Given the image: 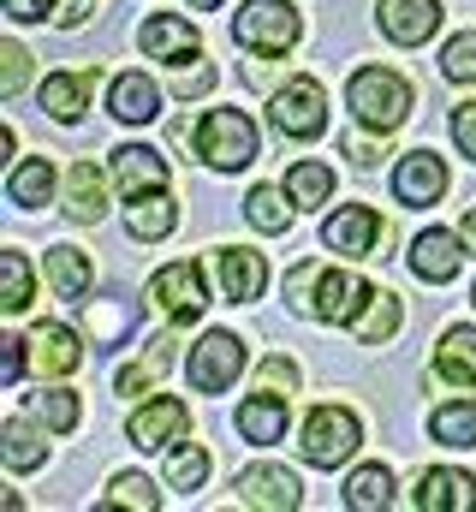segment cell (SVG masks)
<instances>
[{"mask_svg": "<svg viewBox=\"0 0 476 512\" xmlns=\"http://www.w3.org/2000/svg\"><path fill=\"white\" fill-rule=\"evenodd\" d=\"M471 298H476V292H471Z\"/></svg>", "mask_w": 476, "mask_h": 512, "instance_id": "obj_50", "label": "cell"}, {"mask_svg": "<svg viewBox=\"0 0 476 512\" xmlns=\"http://www.w3.org/2000/svg\"><path fill=\"white\" fill-rule=\"evenodd\" d=\"M399 316H405V310H399V292H381V286H375L369 304L357 310V322H352L357 346H387V340L399 334Z\"/></svg>", "mask_w": 476, "mask_h": 512, "instance_id": "obj_28", "label": "cell"}, {"mask_svg": "<svg viewBox=\"0 0 476 512\" xmlns=\"http://www.w3.org/2000/svg\"><path fill=\"white\" fill-rule=\"evenodd\" d=\"M423 512H476V477L471 471H453V465H435L417 477V495Z\"/></svg>", "mask_w": 476, "mask_h": 512, "instance_id": "obj_13", "label": "cell"}, {"mask_svg": "<svg viewBox=\"0 0 476 512\" xmlns=\"http://www.w3.org/2000/svg\"><path fill=\"white\" fill-rule=\"evenodd\" d=\"M6 197H12L18 209H42V203L54 197V161H48V155L18 161V167L6 173Z\"/></svg>", "mask_w": 476, "mask_h": 512, "instance_id": "obj_27", "label": "cell"}, {"mask_svg": "<svg viewBox=\"0 0 476 512\" xmlns=\"http://www.w3.org/2000/svg\"><path fill=\"white\" fill-rule=\"evenodd\" d=\"M346 102H352L357 126L399 131L405 114H411V84L399 72H387V66H363V72H352V84H346Z\"/></svg>", "mask_w": 476, "mask_h": 512, "instance_id": "obj_1", "label": "cell"}, {"mask_svg": "<svg viewBox=\"0 0 476 512\" xmlns=\"http://www.w3.org/2000/svg\"><path fill=\"white\" fill-rule=\"evenodd\" d=\"M191 387L197 393H227L238 382V370H244V340L227 334V328H209L197 346H191Z\"/></svg>", "mask_w": 476, "mask_h": 512, "instance_id": "obj_6", "label": "cell"}, {"mask_svg": "<svg viewBox=\"0 0 476 512\" xmlns=\"http://www.w3.org/2000/svg\"><path fill=\"white\" fill-rule=\"evenodd\" d=\"M429 435L441 447H476V399H453L429 417Z\"/></svg>", "mask_w": 476, "mask_h": 512, "instance_id": "obj_32", "label": "cell"}, {"mask_svg": "<svg viewBox=\"0 0 476 512\" xmlns=\"http://www.w3.org/2000/svg\"><path fill=\"white\" fill-rule=\"evenodd\" d=\"M90 280H96V268H90L84 251H72V245H54V251H48V286H54V298L84 304V298H90Z\"/></svg>", "mask_w": 476, "mask_h": 512, "instance_id": "obj_24", "label": "cell"}, {"mask_svg": "<svg viewBox=\"0 0 476 512\" xmlns=\"http://www.w3.org/2000/svg\"><path fill=\"white\" fill-rule=\"evenodd\" d=\"M137 42H143V54H149V60H173V66L203 54V36H197V24H185V18H173V12H155V18H143Z\"/></svg>", "mask_w": 476, "mask_h": 512, "instance_id": "obj_12", "label": "cell"}, {"mask_svg": "<svg viewBox=\"0 0 476 512\" xmlns=\"http://www.w3.org/2000/svg\"><path fill=\"white\" fill-rule=\"evenodd\" d=\"M453 137H459V149H465V155L476 161V96L453 108Z\"/></svg>", "mask_w": 476, "mask_h": 512, "instance_id": "obj_42", "label": "cell"}, {"mask_svg": "<svg viewBox=\"0 0 476 512\" xmlns=\"http://www.w3.org/2000/svg\"><path fill=\"white\" fill-rule=\"evenodd\" d=\"M238 501L244 507H268V512H286L304 501V483L286 471V465H250V471H238Z\"/></svg>", "mask_w": 476, "mask_h": 512, "instance_id": "obj_11", "label": "cell"}, {"mask_svg": "<svg viewBox=\"0 0 476 512\" xmlns=\"http://www.w3.org/2000/svg\"><path fill=\"white\" fill-rule=\"evenodd\" d=\"M441 191H447V161H441L435 149H411V155L393 167V197H399L405 209H429Z\"/></svg>", "mask_w": 476, "mask_h": 512, "instance_id": "obj_8", "label": "cell"}, {"mask_svg": "<svg viewBox=\"0 0 476 512\" xmlns=\"http://www.w3.org/2000/svg\"><path fill=\"white\" fill-rule=\"evenodd\" d=\"M286 203H292V197H286ZM286 203H280L274 185H256V191L244 197V215H250L256 233H286Z\"/></svg>", "mask_w": 476, "mask_h": 512, "instance_id": "obj_35", "label": "cell"}, {"mask_svg": "<svg viewBox=\"0 0 476 512\" xmlns=\"http://www.w3.org/2000/svg\"><path fill=\"white\" fill-rule=\"evenodd\" d=\"M238 435L250 441V447H274L280 435H286V393H250L244 405H238Z\"/></svg>", "mask_w": 476, "mask_h": 512, "instance_id": "obj_17", "label": "cell"}, {"mask_svg": "<svg viewBox=\"0 0 476 512\" xmlns=\"http://www.w3.org/2000/svg\"><path fill=\"white\" fill-rule=\"evenodd\" d=\"M30 358H36V370H42V376H72V370L84 364V346H78V334H72V328L42 322V328L30 334Z\"/></svg>", "mask_w": 476, "mask_h": 512, "instance_id": "obj_18", "label": "cell"}, {"mask_svg": "<svg viewBox=\"0 0 476 512\" xmlns=\"http://www.w3.org/2000/svg\"><path fill=\"white\" fill-rule=\"evenodd\" d=\"M66 215L84 221V227L108 215V179L96 173V161H72V173H66Z\"/></svg>", "mask_w": 476, "mask_h": 512, "instance_id": "obj_19", "label": "cell"}, {"mask_svg": "<svg viewBox=\"0 0 476 512\" xmlns=\"http://www.w3.org/2000/svg\"><path fill=\"white\" fill-rule=\"evenodd\" d=\"M185 6H203V12H209V6H221V0H185Z\"/></svg>", "mask_w": 476, "mask_h": 512, "instance_id": "obj_49", "label": "cell"}, {"mask_svg": "<svg viewBox=\"0 0 476 512\" xmlns=\"http://www.w3.org/2000/svg\"><path fill=\"white\" fill-rule=\"evenodd\" d=\"M233 36L244 54H256V60H274V54H286L298 36H304V18H298V6H286V0H244L233 18Z\"/></svg>", "mask_w": 476, "mask_h": 512, "instance_id": "obj_2", "label": "cell"}, {"mask_svg": "<svg viewBox=\"0 0 476 512\" xmlns=\"http://www.w3.org/2000/svg\"><path fill=\"white\" fill-rule=\"evenodd\" d=\"M346 155H352L357 167H375V161H381V155H387V131H352V137H346Z\"/></svg>", "mask_w": 476, "mask_h": 512, "instance_id": "obj_41", "label": "cell"}, {"mask_svg": "<svg viewBox=\"0 0 476 512\" xmlns=\"http://www.w3.org/2000/svg\"><path fill=\"white\" fill-rule=\"evenodd\" d=\"M197 155L215 167V173H238L256 161V126L238 114V108H209L197 120Z\"/></svg>", "mask_w": 476, "mask_h": 512, "instance_id": "obj_3", "label": "cell"}, {"mask_svg": "<svg viewBox=\"0 0 476 512\" xmlns=\"http://www.w3.org/2000/svg\"><path fill=\"white\" fill-rule=\"evenodd\" d=\"M203 477H209V453H203V447H173L167 483H173L179 495H191V489H203Z\"/></svg>", "mask_w": 476, "mask_h": 512, "instance_id": "obj_37", "label": "cell"}, {"mask_svg": "<svg viewBox=\"0 0 476 512\" xmlns=\"http://www.w3.org/2000/svg\"><path fill=\"white\" fill-rule=\"evenodd\" d=\"M441 72H447L453 84H476V30H465V36H453V42H447Z\"/></svg>", "mask_w": 476, "mask_h": 512, "instance_id": "obj_38", "label": "cell"}, {"mask_svg": "<svg viewBox=\"0 0 476 512\" xmlns=\"http://www.w3.org/2000/svg\"><path fill=\"white\" fill-rule=\"evenodd\" d=\"M465 239H453V233H423L417 245H411V268L423 274V280H435V286H447L453 274H459V262H465V251H459Z\"/></svg>", "mask_w": 476, "mask_h": 512, "instance_id": "obj_22", "label": "cell"}, {"mask_svg": "<svg viewBox=\"0 0 476 512\" xmlns=\"http://www.w3.org/2000/svg\"><path fill=\"white\" fill-rule=\"evenodd\" d=\"M108 108H114V120H125V126H149L161 114V90L143 72H119L114 90H108Z\"/></svg>", "mask_w": 476, "mask_h": 512, "instance_id": "obj_20", "label": "cell"}, {"mask_svg": "<svg viewBox=\"0 0 476 512\" xmlns=\"http://www.w3.org/2000/svg\"><path fill=\"white\" fill-rule=\"evenodd\" d=\"M108 507L114 512H155L161 507V495H155V483H149L143 471H119L114 489H108Z\"/></svg>", "mask_w": 476, "mask_h": 512, "instance_id": "obj_33", "label": "cell"}, {"mask_svg": "<svg viewBox=\"0 0 476 512\" xmlns=\"http://www.w3.org/2000/svg\"><path fill=\"white\" fill-rule=\"evenodd\" d=\"M435 24H441V0H381V36L399 48L429 42Z\"/></svg>", "mask_w": 476, "mask_h": 512, "instance_id": "obj_14", "label": "cell"}, {"mask_svg": "<svg viewBox=\"0 0 476 512\" xmlns=\"http://www.w3.org/2000/svg\"><path fill=\"white\" fill-rule=\"evenodd\" d=\"M0 304L12 316L30 310V262H24V251H0Z\"/></svg>", "mask_w": 476, "mask_h": 512, "instance_id": "obj_34", "label": "cell"}, {"mask_svg": "<svg viewBox=\"0 0 476 512\" xmlns=\"http://www.w3.org/2000/svg\"><path fill=\"white\" fill-rule=\"evenodd\" d=\"M262 280H268V268H262V256L256 251H221V286H227L233 304L262 298Z\"/></svg>", "mask_w": 476, "mask_h": 512, "instance_id": "obj_29", "label": "cell"}, {"mask_svg": "<svg viewBox=\"0 0 476 512\" xmlns=\"http://www.w3.org/2000/svg\"><path fill=\"white\" fill-rule=\"evenodd\" d=\"M387 227H381V215L369 209V203H346V209H334V221L322 227V245L334 256H375V239H381Z\"/></svg>", "mask_w": 476, "mask_h": 512, "instance_id": "obj_10", "label": "cell"}, {"mask_svg": "<svg viewBox=\"0 0 476 512\" xmlns=\"http://www.w3.org/2000/svg\"><path fill=\"white\" fill-rule=\"evenodd\" d=\"M24 352H30V340H6V352H0V382H18V376H24Z\"/></svg>", "mask_w": 476, "mask_h": 512, "instance_id": "obj_45", "label": "cell"}, {"mask_svg": "<svg viewBox=\"0 0 476 512\" xmlns=\"http://www.w3.org/2000/svg\"><path fill=\"white\" fill-rule=\"evenodd\" d=\"M125 328H131V310H125V304H102V310H90V340H96V352H108Z\"/></svg>", "mask_w": 476, "mask_h": 512, "instance_id": "obj_39", "label": "cell"}, {"mask_svg": "<svg viewBox=\"0 0 476 512\" xmlns=\"http://www.w3.org/2000/svg\"><path fill=\"white\" fill-rule=\"evenodd\" d=\"M459 239L471 245V256H476V209H465V221H459Z\"/></svg>", "mask_w": 476, "mask_h": 512, "instance_id": "obj_48", "label": "cell"}, {"mask_svg": "<svg viewBox=\"0 0 476 512\" xmlns=\"http://www.w3.org/2000/svg\"><path fill=\"white\" fill-rule=\"evenodd\" d=\"M393 501V471L387 465H357L352 483H346V507L352 512H381Z\"/></svg>", "mask_w": 476, "mask_h": 512, "instance_id": "obj_30", "label": "cell"}, {"mask_svg": "<svg viewBox=\"0 0 476 512\" xmlns=\"http://www.w3.org/2000/svg\"><path fill=\"white\" fill-rule=\"evenodd\" d=\"M0 459H6L12 471H36V465L48 459V435H42L30 417H6V423H0Z\"/></svg>", "mask_w": 476, "mask_h": 512, "instance_id": "obj_26", "label": "cell"}, {"mask_svg": "<svg viewBox=\"0 0 476 512\" xmlns=\"http://www.w3.org/2000/svg\"><path fill=\"white\" fill-rule=\"evenodd\" d=\"M369 292H375V286H363L357 274H346V268H328V262H322L310 316H316V322H357V310L369 304Z\"/></svg>", "mask_w": 476, "mask_h": 512, "instance_id": "obj_9", "label": "cell"}, {"mask_svg": "<svg viewBox=\"0 0 476 512\" xmlns=\"http://www.w3.org/2000/svg\"><path fill=\"white\" fill-rule=\"evenodd\" d=\"M36 411H42V423L54 435H72L78 429V393H66V387H42L36 393Z\"/></svg>", "mask_w": 476, "mask_h": 512, "instance_id": "obj_36", "label": "cell"}, {"mask_svg": "<svg viewBox=\"0 0 476 512\" xmlns=\"http://www.w3.org/2000/svg\"><path fill=\"white\" fill-rule=\"evenodd\" d=\"M357 441H363V429H357V417L346 411V405H316L310 423H304V459L322 465V471L346 465V459L357 453Z\"/></svg>", "mask_w": 476, "mask_h": 512, "instance_id": "obj_4", "label": "cell"}, {"mask_svg": "<svg viewBox=\"0 0 476 512\" xmlns=\"http://www.w3.org/2000/svg\"><path fill=\"white\" fill-rule=\"evenodd\" d=\"M155 382V370H149V364H131V370H119V393H143V387Z\"/></svg>", "mask_w": 476, "mask_h": 512, "instance_id": "obj_47", "label": "cell"}, {"mask_svg": "<svg viewBox=\"0 0 476 512\" xmlns=\"http://www.w3.org/2000/svg\"><path fill=\"white\" fill-rule=\"evenodd\" d=\"M262 387H274V393L286 387V393H292V387H298V364H292V358H268V364H262Z\"/></svg>", "mask_w": 476, "mask_h": 512, "instance_id": "obj_44", "label": "cell"}, {"mask_svg": "<svg viewBox=\"0 0 476 512\" xmlns=\"http://www.w3.org/2000/svg\"><path fill=\"white\" fill-rule=\"evenodd\" d=\"M24 78H30V54H24L18 42H6V48H0V96H18Z\"/></svg>", "mask_w": 476, "mask_h": 512, "instance_id": "obj_40", "label": "cell"}, {"mask_svg": "<svg viewBox=\"0 0 476 512\" xmlns=\"http://www.w3.org/2000/svg\"><path fill=\"white\" fill-rule=\"evenodd\" d=\"M286 197H292L298 209H322V203L334 197V167H322V161H298V167L286 173Z\"/></svg>", "mask_w": 476, "mask_h": 512, "instance_id": "obj_31", "label": "cell"}, {"mask_svg": "<svg viewBox=\"0 0 476 512\" xmlns=\"http://www.w3.org/2000/svg\"><path fill=\"white\" fill-rule=\"evenodd\" d=\"M114 179H119V191H125V197L161 191V185H167V161H161V149L119 143V149H114Z\"/></svg>", "mask_w": 476, "mask_h": 512, "instance_id": "obj_16", "label": "cell"}, {"mask_svg": "<svg viewBox=\"0 0 476 512\" xmlns=\"http://www.w3.org/2000/svg\"><path fill=\"white\" fill-rule=\"evenodd\" d=\"M209 84H215V66H191V72H179V78H173V96H179V102H191V96H203Z\"/></svg>", "mask_w": 476, "mask_h": 512, "instance_id": "obj_43", "label": "cell"}, {"mask_svg": "<svg viewBox=\"0 0 476 512\" xmlns=\"http://www.w3.org/2000/svg\"><path fill=\"white\" fill-rule=\"evenodd\" d=\"M149 298H155V310H167L173 322H197L203 316V274H197V262H167V268H155V280H149Z\"/></svg>", "mask_w": 476, "mask_h": 512, "instance_id": "obj_7", "label": "cell"}, {"mask_svg": "<svg viewBox=\"0 0 476 512\" xmlns=\"http://www.w3.org/2000/svg\"><path fill=\"white\" fill-rule=\"evenodd\" d=\"M435 376L453 387H476V328H447L435 346Z\"/></svg>", "mask_w": 476, "mask_h": 512, "instance_id": "obj_25", "label": "cell"}, {"mask_svg": "<svg viewBox=\"0 0 476 512\" xmlns=\"http://www.w3.org/2000/svg\"><path fill=\"white\" fill-rule=\"evenodd\" d=\"M185 429H191V411H185V399H149L137 417H131V447H167V441H185Z\"/></svg>", "mask_w": 476, "mask_h": 512, "instance_id": "obj_15", "label": "cell"}, {"mask_svg": "<svg viewBox=\"0 0 476 512\" xmlns=\"http://www.w3.org/2000/svg\"><path fill=\"white\" fill-rule=\"evenodd\" d=\"M268 120H274L280 137H322L328 131V96H322V84L316 78H286V90L274 96Z\"/></svg>", "mask_w": 476, "mask_h": 512, "instance_id": "obj_5", "label": "cell"}, {"mask_svg": "<svg viewBox=\"0 0 476 512\" xmlns=\"http://www.w3.org/2000/svg\"><path fill=\"white\" fill-rule=\"evenodd\" d=\"M173 227H179V209H173L167 191H143V197H131V215H125V233H131V239L155 245V239H167Z\"/></svg>", "mask_w": 476, "mask_h": 512, "instance_id": "obj_23", "label": "cell"}, {"mask_svg": "<svg viewBox=\"0 0 476 512\" xmlns=\"http://www.w3.org/2000/svg\"><path fill=\"white\" fill-rule=\"evenodd\" d=\"M6 12H12L18 24H30V18H48V12H54V0H6Z\"/></svg>", "mask_w": 476, "mask_h": 512, "instance_id": "obj_46", "label": "cell"}, {"mask_svg": "<svg viewBox=\"0 0 476 512\" xmlns=\"http://www.w3.org/2000/svg\"><path fill=\"white\" fill-rule=\"evenodd\" d=\"M90 90H96V72H54V78H42V114L72 126L90 108Z\"/></svg>", "mask_w": 476, "mask_h": 512, "instance_id": "obj_21", "label": "cell"}]
</instances>
